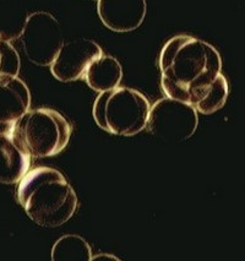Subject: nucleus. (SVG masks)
I'll list each match as a JSON object with an SVG mask.
<instances>
[{"label": "nucleus", "instance_id": "obj_13", "mask_svg": "<svg viewBox=\"0 0 245 261\" xmlns=\"http://www.w3.org/2000/svg\"><path fill=\"white\" fill-rule=\"evenodd\" d=\"M20 57L10 39L0 36V76H17L20 72Z\"/></svg>", "mask_w": 245, "mask_h": 261}, {"label": "nucleus", "instance_id": "obj_6", "mask_svg": "<svg viewBox=\"0 0 245 261\" xmlns=\"http://www.w3.org/2000/svg\"><path fill=\"white\" fill-rule=\"evenodd\" d=\"M19 38L27 59L38 66L52 65L64 45L59 21L45 11H36L26 17Z\"/></svg>", "mask_w": 245, "mask_h": 261}, {"label": "nucleus", "instance_id": "obj_5", "mask_svg": "<svg viewBox=\"0 0 245 261\" xmlns=\"http://www.w3.org/2000/svg\"><path fill=\"white\" fill-rule=\"evenodd\" d=\"M198 111L189 103L166 96L151 106L146 129L167 142H183L198 129Z\"/></svg>", "mask_w": 245, "mask_h": 261}, {"label": "nucleus", "instance_id": "obj_3", "mask_svg": "<svg viewBox=\"0 0 245 261\" xmlns=\"http://www.w3.org/2000/svg\"><path fill=\"white\" fill-rule=\"evenodd\" d=\"M151 105L141 92L129 87L101 92L93 105V118L104 132L132 136L147 125Z\"/></svg>", "mask_w": 245, "mask_h": 261}, {"label": "nucleus", "instance_id": "obj_8", "mask_svg": "<svg viewBox=\"0 0 245 261\" xmlns=\"http://www.w3.org/2000/svg\"><path fill=\"white\" fill-rule=\"evenodd\" d=\"M30 107L31 93L27 85L19 76H0V135L13 134Z\"/></svg>", "mask_w": 245, "mask_h": 261}, {"label": "nucleus", "instance_id": "obj_11", "mask_svg": "<svg viewBox=\"0 0 245 261\" xmlns=\"http://www.w3.org/2000/svg\"><path fill=\"white\" fill-rule=\"evenodd\" d=\"M84 79L91 89L101 93L119 86L123 79V68L114 57L102 54L93 60Z\"/></svg>", "mask_w": 245, "mask_h": 261}, {"label": "nucleus", "instance_id": "obj_4", "mask_svg": "<svg viewBox=\"0 0 245 261\" xmlns=\"http://www.w3.org/2000/svg\"><path fill=\"white\" fill-rule=\"evenodd\" d=\"M71 124L50 108L29 111L15 126L13 136L33 159L56 156L68 146Z\"/></svg>", "mask_w": 245, "mask_h": 261}, {"label": "nucleus", "instance_id": "obj_2", "mask_svg": "<svg viewBox=\"0 0 245 261\" xmlns=\"http://www.w3.org/2000/svg\"><path fill=\"white\" fill-rule=\"evenodd\" d=\"M17 201L35 223L54 228L68 222L77 208L75 190L59 171L37 167L19 181Z\"/></svg>", "mask_w": 245, "mask_h": 261}, {"label": "nucleus", "instance_id": "obj_9", "mask_svg": "<svg viewBox=\"0 0 245 261\" xmlns=\"http://www.w3.org/2000/svg\"><path fill=\"white\" fill-rule=\"evenodd\" d=\"M97 11L103 25L114 32L139 29L146 16V0H98Z\"/></svg>", "mask_w": 245, "mask_h": 261}, {"label": "nucleus", "instance_id": "obj_7", "mask_svg": "<svg viewBox=\"0 0 245 261\" xmlns=\"http://www.w3.org/2000/svg\"><path fill=\"white\" fill-rule=\"evenodd\" d=\"M103 50L96 42L89 38H76L64 43L57 56L50 71L57 80L71 83L85 77L93 60L101 57Z\"/></svg>", "mask_w": 245, "mask_h": 261}, {"label": "nucleus", "instance_id": "obj_12", "mask_svg": "<svg viewBox=\"0 0 245 261\" xmlns=\"http://www.w3.org/2000/svg\"><path fill=\"white\" fill-rule=\"evenodd\" d=\"M50 256L54 261H90L92 250L83 237L66 234L56 242Z\"/></svg>", "mask_w": 245, "mask_h": 261}, {"label": "nucleus", "instance_id": "obj_1", "mask_svg": "<svg viewBox=\"0 0 245 261\" xmlns=\"http://www.w3.org/2000/svg\"><path fill=\"white\" fill-rule=\"evenodd\" d=\"M161 86L167 97L198 107L222 74V58L207 42L179 35L163 45L159 54Z\"/></svg>", "mask_w": 245, "mask_h": 261}, {"label": "nucleus", "instance_id": "obj_10", "mask_svg": "<svg viewBox=\"0 0 245 261\" xmlns=\"http://www.w3.org/2000/svg\"><path fill=\"white\" fill-rule=\"evenodd\" d=\"M31 159L13 134L0 135V183H19L29 172Z\"/></svg>", "mask_w": 245, "mask_h": 261}]
</instances>
